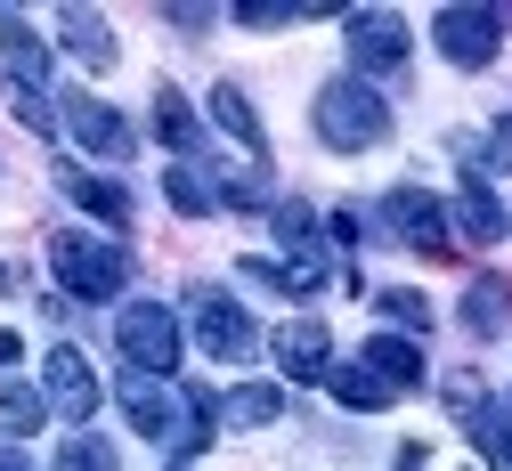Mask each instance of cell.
<instances>
[{
    "mask_svg": "<svg viewBox=\"0 0 512 471\" xmlns=\"http://www.w3.org/2000/svg\"><path fill=\"white\" fill-rule=\"evenodd\" d=\"M49 268H57V285H66L74 301H114L122 285H131V252H122L114 236H49Z\"/></svg>",
    "mask_w": 512,
    "mask_h": 471,
    "instance_id": "obj_1",
    "label": "cell"
},
{
    "mask_svg": "<svg viewBox=\"0 0 512 471\" xmlns=\"http://www.w3.org/2000/svg\"><path fill=\"white\" fill-rule=\"evenodd\" d=\"M317 139H326V147H342V155H366V147H382V139H391V106H382L358 74H342V82H326V90H317Z\"/></svg>",
    "mask_w": 512,
    "mask_h": 471,
    "instance_id": "obj_2",
    "label": "cell"
},
{
    "mask_svg": "<svg viewBox=\"0 0 512 471\" xmlns=\"http://www.w3.org/2000/svg\"><path fill=\"white\" fill-rule=\"evenodd\" d=\"M114 342H122V366L131 374H155V382L179 374V317L163 301H131L114 317Z\"/></svg>",
    "mask_w": 512,
    "mask_h": 471,
    "instance_id": "obj_3",
    "label": "cell"
},
{
    "mask_svg": "<svg viewBox=\"0 0 512 471\" xmlns=\"http://www.w3.org/2000/svg\"><path fill=\"white\" fill-rule=\"evenodd\" d=\"M187 325H196V342L212 358H252L261 350V325H252L244 301H228L220 285H187Z\"/></svg>",
    "mask_w": 512,
    "mask_h": 471,
    "instance_id": "obj_4",
    "label": "cell"
},
{
    "mask_svg": "<svg viewBox=\"0 0 512 471\" xmlns=\"http://www.w3.org/2000/svg\"><path fill=\"white\" fill-rule=\"evenodd\" d=\"M382 228H391L407 252H423V260H456L447 212H439V195H423V187H391L382 195Z\"/></svg>",
    "mask_w": 512,
    "mask_h": 471,
    "instance_id": "obj_5",
    "label": "cell"
},
{
    "mask_svg": "<svg viewBox=\"0 0 512 471\" xmlns=\"http://www.w3.org/2000/svg\"><path fill=\"white\" fill-rule=\"evenodd\" d=\"M342 41H350V57H358V74H374V82L407 74V17H391V9H350V17H342Z\"/></svg>",
    "mask_w": 512,
    "mask_h": 471,
    "instance_id": "obj_6",
    "label": "cell"
},
{
    "mask_svg": "<svg viewBox=\"0 0 512 471\" xmlns=\"http://www.w3.org/2000/svg\"><path fill=\"white\" fill-rule=\"evenodd\" d=\"M431 41H439L447 65L480 74V65L496 57V41H504V17H496V9H439V17H431Z\"/></svg>",
    "mask_w": 512,
    "mask_h": 471,
    "instance_id": "obj_7",
    "label": "cell"
},
{
    "mask_svg": "<svg viewBox=\"0 0 512 471\" xmlns=\"http://www.w3.org/2000/svg\"><path fill=\"white\" fill-rule=\"evenodd\" d=\"M57 122H66V130H74V139H82L90 155H106V163H131V155H139V130L122 122L114 106L82 98V90H66V98H57Z\"/></svg>",
    "mask_w": 512,
    "mask_h": 471,
    "instance_id": "obj_8",
    "label": "cell"
},
{
    "mask_svg": "<svg viewBox=\"0 0 512 471\" xmlns=\"http://www.w3.org/2000/svg\"><path fill=\"white\" fill-rule=\"evenodd\" d=\"M41 382H49V415H66V423H90V415H98V374H90V358H82L74 342L49 350Z\"/></svg>",
    "mask_w": 512,
    "mask_h": 471,
    "instance_id": "obj_9",
    "label": "cell"
},
{
    "mask_svg": "<svg viewBox=\"0 0 512 471\" xmlns=\"http://www.w3.org/2000/svg\"><path fill=\"white\" fill-rule=\"evenodd\" d=\"M277 366H285V382H326V374H334L326 317H293V325L277 333Z\"/></svg>",
    "mask_w": 512,
    "mask_h": 471,
    "instance_id": "obj_10",
    "label": "cell"
},
{
    "mask_svg": "<svg viewBox=\"0 0 512 471\" xmlns=\"http://www.w3.org/2000/svg\"><path fill=\"white\" fill-rule=\"evenodd\" d=\"M0 57H9V90H41L49 82V49L17 9H0Z\"/></svg>",
    "mask_w": 512,
    "mask_h": 471,
    "instance_id": "obj_11",
    "label": "cell"
},
{
    "mask_svg": "<svg viewBox=\"0 0 512 471\" xmlns=\"http://www.w3.org/2000/svg\"><path fill=\"white\" fill-rule=\"evenodd\" d=\"M57 187H66L82 212H98L106 228H131V187H114V179H98V171H82V163H57Z\"/></svg>",
    "mask_w": 512,
    "mask_h": 471,
    "instance_id": "obj_12",
    "label": "cell"
},
{
    "mask_svg": "<svg viewBox=\"0 0 512 471\" xmlns=\"http://www.w3.org/2000/svg\"><path fill=\"white\" fill-rule=\"evenodd\" d=\"M57 41H66V57H82L90 74H106V65L122 57V49H114V25H106L98 9H57Z\"/></svg>",
    "mask_w": 512,
    "mask_h": 471,
    "instance_id": "obj_13",
    "label": "cell"
},
{
    "mask_svg": "<svg viewBox=\"0 0 512 471\" xmlns=\"http://www.w3.org/2000/svg\"><path fill=\"white\" fill-rule=\"evenodd\" d=\"M456 423L472 431V447H480L488 471H512V407H504V398H472Z\"/></svg>",
    "mask_w": 512,
    "mask_h": 471,
    "instance_id": "obj_14",
    "label": "cell"
},
{
    "mask_svg": "<svg viewBox=\"0 0 512 471\" xmlns=\"http://www.w3.org/2000/svg\"><path fill=\"white\" fill-rule=\"evenodd\" d=\"M244 277H261V285H277V293H326L334 285V268L317 260V252H293V260H244Z\"/></svg>",
    "mask_w": 512,
    "mask_h": 471,
    "instance_id": "obj_15",
    "label": "cell"
},
{
    "mask_svg": "<svg viewBox=\"0 0 512 471\" xmlns=\"http://www.w3.org/2000/svg\"><path fill=\"white\" fill-rule=\"evenodd\" d=\"M456 163H464V187H488L496 171H512V122H496V130H472V139H456Z\"/></svg>",
    "mask_w": 512,
    "mask_h": 471,
    "instance_id": "obj_16",
    "label": "cell"
},
{
    "mask_svg": "<svg viewBox=\"0 0 512 471\" xmlns=\"http://www.w3.org/2000/svg\"><path fill=\"white\" fill-rule=\"evenodd\" d=\"M366 366L391 382V390H415V382H423V342H415V333H374V342H366Z\"/></svg>",
    "mask_w": 512,
    "mask_h": 471,
    "instance_id": "obj_17",
    "label": "cell"
},
{
    "mask_svg": "<svg viewBox=\"0 0 512 471\" xmlns=\"http://www.w3.org/2000/svg\"><path fill=\"white\" fill-rule=\"evenodd\" d=\"M212 122H220L228 139H236L252 163H261V171H269V139H261V122H252V98H244L236 82H220V90H212Z\"/></svg>",
    "mask_w": 512,
    "mask_h": 471,
    "instance_id": "obj_18",
    "label": "cell"
},
{
    "mask_svg": "<svg viewBox=\"0 0 512 471\" xmlns=\"http://www.w3.org/2000/svg\"><path fill=\"white\" fill-rule=\"evenodd\" d=\"M155 139H163V147H179V155H196V147H204V122H196V106H187L171 82H155Z\"/></svg>",
    "mask_w": 512,
    "mask_h": 471,
    "instance_id": "obj_19",
    "label": "cell"
},
{
    "mask_svg": "<svg viewBox=\"0 0 512 471\" xmlns=\"http://www.w3.org/2000/svg\"><path fill=\"white\" fill-rule=\"evenodd\" d=\"M326 390L342 398V407H358V415H382V407H391V398H399V390L382 382V374H374L366 358H358V366H334V374H326Z\"/></svg>",
    "mask_w": 512,
    "mask_h": 471,
    "instance_id": "obj_20",
    "label": "cell"
},
{
    "mask_svg": "<svg viewBox=\"0 0 512 471\" xmlns=\"http://www.w3.org/2000/svg\"><path fill=\"white\" fill-rule=\"evenodd\" d=\"M464 325L480 333V342H488V333H504V325H512V285H496V277L464 285Z\"/></svg>",
    "mask_w": 512,
    "mask_h": 471,
    "instance_id": "obj_21",
    "label": "cell"
},
{
    "mask_svg": "<svg viewBox=\"0 0 512 471\" xmlns=\"http://www.w3.org/2000/svg\"><path fill=\"white\" fill-rule=\"evenodd\" d=\"M277 415H285V390H277V382H252V390H228V398H220V423H236V431L277 423Z\"/></svg>",
    "mask_w": 512,
    "mask_h": 471,
    "instance_id": "obj_22",
    "label": "cell"
},
{
    "mask_svg": "<svg viewBox=\"0 0 512 471\" xmlns=\"http://www.w3.org/2000/svg\"><path fill=\"white\" fill-rule=\"evenodd\" d=\"M163 195H171V212H187V220H204V212L220 204V187H212L196 163H171V171H163Z\"/></svg>",
    "mask_w": 512,
    "mask_h": 471,
    "instance_id": "obj_23",
    "label": "cell"
},
{
    "mask_svg": "<svg viewBox=\"0 0 512 471\" xmlns=\"http://www.w3.org/2000/svg\"><path fill=\"white\" fill-rule=\"evenodd\" d=\"M456 228H464L472 244H496V236H504V212H496L488 187H464V195H456Z\"/></svg>",
    "mask_w": 512,
    "mask_h": 471,
    "instance_id": "obj_24",
    "label": "cell"
},
{
    "mask_svg": "<svg viewBox=\"0 0 512 471\" xmlns=\"http://www.w3.org/2000/svg\"><path fill=\"white\" fill-rule=\"evenodd\" d=\"M41 415H49V390H33V382H0V423H9V431H41Z\"/></svg>",
    "mask_w": 512,
    "mask_h": 471,
    "instance_id": "obj_25",
    "label": "cell"
},
{
    "mask_svg": "<svg viewBox=\"0 0 512 471\" xmlns=\"http://www.w3.org/2000/svg\"><path fill=\"white\" fill-rule=\"evenodd\" d=\"M57 471H114V447L90 439V431H74V447H57Z\"/></svg>",
    "mask_w": 512,
    "mask_h": 471,
    "instance_id": "obj_26",
    "label": "cell"
},
{
    "mask_svg": "<svg viewBox=\"0 0 512 471\" xmlns=\"http://www.w3.org/2000/svg\"><path fill=\"white\" fill-rule=\"evenodd\" d=\"M374 309L391 317V325H407V333H423V325H431V301H423V293H374Z\"/></svg>",
    "mask_w": 512,
    "mask_h": 471,
    "instance_id": "obj_27",
    "label": "cell"
},
{
    "mask_svg": "<svg viewBox=\"0 0 512 471\" xmlns=\"http://www.w3.org/2000/svg\"><path fill=\"white\" fill-rule=\"evenodd\" d=\"M277 236H285L293 252H317V212H309V204H277Z\"/></svg>",
    "mask_w": 512,
    "mask_h": 471,
    "instance_id": "obj_28",
    "label": "cell"
},
{
    "mask_svg": "<svg viewBox=\"0 0 512 471\" xmlns=\"http://www.w3.org/2000/svg\"><path fill=\"white\" fill-rule=\"evenodd\" d=\"M252 33H269V25H293V17H317V9H277V0H252V9H236Z\"/></svg>",
    "mask_w": 512,
    "mask_h": 471,
    "instance_id": "obj_29",
    "label": "cell"
},
{
    "mask_svg": "<svg viewBox=\"0 0 512 471\" xmlns=\"http://www.w3.org/2000/svg\"><path fill=\"white\" fill-rule=\"evenodd\" d=\"M9 106H17V122H25V130H41V139L57 130V122H49V106H41V90H9Z\"/></svg>",
    "mask_w": 512,
    "mask_h": 471,
    "instance_id": "obj_30",
    "label": "cell"
},
{
    "mask_svg": "<svg viewBox=\"0 0 512 471\" xmlns=\"http://www.w3.org/2000/svg\"><path fill=\"white\" fill-rule=\"evenodd\" d=\"M326 228H334V244H358V236H366V220H358V212H334Z\"/></svg>",
    "mask_w": 512,
    "mask_h": 471,
    "instance_id": "obj_31",
    "label": "cell"
},
{
    "mask_svg": "<svg viewBox=\"0 0 512 471\" xmlns=\"http://www.w3.org/2000/svg\"><path fill=\"white\" fill-rule=\"evenodd\" d=\"M399 471H431V455H423V439H407V447H399Z\"/></svg>",
    "mask_w": 512,
    "mask_h": 471,
    "instance_id": "obj_32",
    "label": "cell"
},
{
    "mask_svg": "<svg viewBox=\"0 0 512 471\" xmlns=\"http://www.w3.org/2000/svg\"><path fill=\"white\" fill-rule=\"evenodd\" d=\"M0 366H17V333L9 325H0Z\"/></svg>",
    "mask_w": 512,
    "mask_h": 471,
    "instance_id": "obj_33",
    "label": "cell"
},
{
    "mask_svg": "<svg viewBox=\"0 0 512 471\" xmlns=\"http://www.w3.org/2000/svg\"><path fill=\"white\" fill-rule=\"evenodd\" d=\"M0 471H33V463H25V455H17V447H0Z\"/></svg>",
    "mask_w": 512,
    "mask_h": 471,
    "instance_id": "obj_34",
    "label": "cell"
},
{
    "mask_svg": "<svg viewBox=\"0 0 512 471\" xmlns=\"http://www.w3.org/2000/svg\"><path fill=\"white\" fill-rule=\"evenodd\" d=\"M9 285H17V277H9V268H0V293H9Z\"/></svg>",
    "mask_w": 512,
    "mask_h": 471,
    "instance_id": "obj_35",
    "label": "cell"
}]
</instances>
